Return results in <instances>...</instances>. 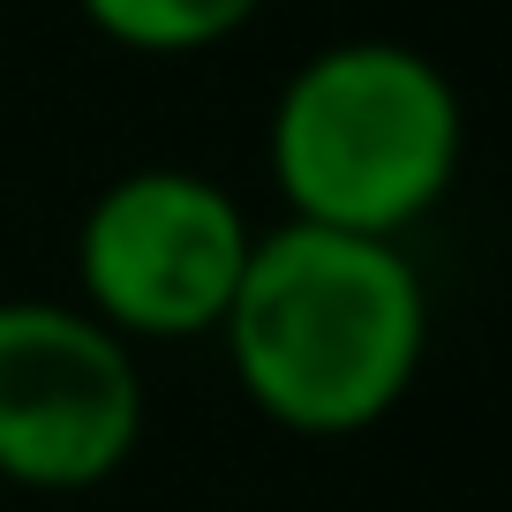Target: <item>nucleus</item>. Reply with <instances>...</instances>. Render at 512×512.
I'll return each mask as SVG.
<instances>
[{"label": "nucleus", "mask_w": 512, "mask_h": 512, "mask_svg": "<svg viewBox=\"0 0 512 512\" xmlns=\"http://www.w3.org/2000/svg\"><path fill=\"white\" fill-rule=\"evenodd\" d=\"M256 249L249 211L196 166H136L91 196L76 226V294L106 332L204 339L219 332Z\"/></svg>", "instance_id": "obj_3"}, {"label": "nucleus", "mask_w": 512, "mask_h": 512, "mask_svg": "<svg viewBox=\"0 0 512 512\" xmlns=\"http://www.w3.org/2000/svg\"><path fill=\"white\" fill-rule=\"evenodd\" d=\"M264 151L287 219L400 241L460 181L467 113L430 53L400 38H339L279 83Z\"/></svg>", "instance_id": "obj_2"}, {"label": "nucleus", "mask_w": 512, "mask_h": 512, "mask_svg": "<svg viewBox=\"0 0 512 512\" xmlns=\"http://www.w3.org/2000/svg\"><path fill=\"white\" fill-rule=\"evenodd\" d=\"M144 369L83 302H0V482L98 490L144 445Z\"/></svg>", "instance_id": "obj_4"}, {"label": "nucleus", "mask_w": 512, "mask_h": 512, "mask_svg": "<svg viewBox=\"0 0 512 512\" xmlns=\"http://www.w3.org/2000/svg\"><path fill=\"white\" fill-rule=\"evenodd\" d=\"M76 8L91 16V31L113 38V46L181 61V53H211L234 31H249L264 0H76Z\"/></svg>", "instance_id": "obj_5"}, {"label": "nucleus", "mask_w": 512, "mask_h": 512, "mask_svg": "<svg viewBox=\"0 0 512 512\" xmlns=\"http://www.w3.org/2000/svg\"><path fill=\"white\" fill-rule=\"evenodd\" d=\"M219 339L264 422L294 437H362L415 392L430 294L400 241L287 219L256 234Z\"/></svg>", "instance_id": "obj_1"}]
</instances>
